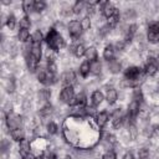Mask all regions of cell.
I'll list each match as a JSON object with an SVG mask.
<instances>
[{
  "label": "cell",
  "instance_id": "14",
  "mask_svg": "<svg viewBox=\"0 0 159 159\" xmlns=\"http://www.w3.org/2000/svg\"><path fill=\"white\" fill-rule=\"evenodd\" d=\"M57 15L60 20L62 19H70L73 15V4L70 2H60L57 6Z\"/></svg>",
  "mask_w": 159,
  "mask_h": 159
},
{
  "label": "cell",
  "instance_id": "37",
  "mask_svg": "<svg viewBox=\"0 0 159 159\" xmlns=\"http://www.w3.org/2000/svg\"><path fill=\"white\" fill-rule=\"evenodd\" d=\"M101 159H118L117 152L111 149V150H104L101 155Z\"/></svg>",
  "mask_w": 159,
  "mask_h": 159
},
{
  "label": "cell",
  "instance_id": "11",
  "mask_svg": "<svg viewBox=\"0 0 159 159\" xmlns=\"http://www.w3.org/2000/svg\"><path fill=\"white\" fill-rule=\"evenodd\" d=\"M106 102V98H104V92L101 89V88H96L91 92L89 97H88V104L98 108L101 104H103Z\"/></svg>",
  "mask_w": 159,
  "mask_h": 159
},
{
  "label": "cell",
  "instance_id": "8",
  "mask_svg": "<svg viewBox=\"0 0 159 159\" xmlns=\"http://www.w3.org/2000/svg\"><path fill=\"white\" fill-rule=\"evenodd\" d=\"M51 98H52V89H51V87L42 86L35 93V101L37 103H40V106H43L46 103H51Z\"/></svg>",
  "mask_w": 159,
  "mask_h": 159
},
{
  "label": "cell",
  "instance_id": "21",
  "mask_svg": "<svg viewBox=\"0 0 159 159\" xmlns=\"http://www.w3.org/2000/svg\"><path fill=\"white\" fill-rule=\"evenodd\" d=\"M77 73L82 80H87L91 76V68H89V62L87 60H83L78 67H77Z\"/></svg>",
  "mask_w": 159,
  "mask_h": 159
},
{
  "label": "cell",
  "instance_id": "6",
  "mask_svg": "<svg viewBox=\"0 0 159 159\" xmlns=\"http://www.w3.org/2000/svg\"><path fill=\"white\" fill-rule=\"evenodd\" d=\"M97 9H98L99 14H101L104 19L111 17L112 15H114V14L119 10V9L117 7V5H116L113 1H99Z\"/></svg>",
  "mask_w": 159,
  "mask_h": 159
},
{
  "label": "cell",
  "instance_id": "42",
  "mask_svg": "<svg viewBox=\"0 0 159 159\" xmlns=\"http://www.w3.org/2000/svg\"><path fill=\"white\" fill-rule=\"evenodd\" d=\"M155 63H157V67H158V70H159V55L155 57Z\"/></svg>",
  "mask_w": 159,
  "mask_h": 159
},
{
  "label": "cell",
  "instance_id": "30",
  "mask_svg": "<svg viewBox=\"0 0 159 159\" xmlns=\"http://www.w3.org/2000/svg\"><path fill=\"white\" fill-rule=\"evenodd\" d=\"M113 46H114V48H116V51L118 52V53H124L125 51H127V48H128V46H130L123 37H118V39H116V41L113 42Z\"/></svg>",
  "mask_w": 159,
  "mask_h": 159
},
{
  "label": "cell",
  "instance_id": "32",
  "mask_svg": "<svg viewBox=\"0 0 159 159\" xmlns=\"http://www.w3.org/2000/svg\"><path fill=\"white\" fill-rule=\"evenodd\" d=\"M47 7H48V2H46V1H43V0H35V4H34V12L42 16V14H45V12L47 11Z\"/></svg>",
  "mask_w": 159,
  "mask_h": 159
},
{
  "label": "cell",
  "instance_id": "25",
  "mask_svg": "<svg viewBox=\"0 0 159 159\" xmlns=\"http://www.w3.org/2000/svg\"><path fill=\"white\" fill-rule=\"evenodd\" d=\"M84 58H86L88 62H93V61L99 60V55H98V50H97L96 45H92V43H91V45L87 46Z\"/></svg>",
  "mask_w": 159,
  "mask_h": 159
},
{
  "label": "cell",
  "instance_id": "23",
  "mask_svg": "<svg viewBox=\"0 0 159 159\" xmlns=\"http://www.w3.org/2000/svg\"><path fill=\"white\" fill-rule=\"evenodd\" d=\"M31 40V32L29 29H17L16 31V41L20 45H24Z\"/></svg>",
  "mask_w": 159,
  "mask_h": 159
},
{
  "label": "cell",
  "instance_id": "40",
  "mask_svg": "<svg viewBox=\"0 0 159 159\" xmlns=\"http://www.w3.org/2000/svg\"><path fill=\"white\" fill-rule=\"evenodd\" d=\"M61 159H75V157H73L72 154H70V153H66Z\"/></svg>",
  "mask_w": 159,
  "mask_h": 159
},
{
  "label": "cell",
  "instance_id": "45",
  "mask_svg": "<svg viewBox=\"0 0 159 159\" xmlns=\"http://www.w3.org/2000/svg\"><path fill=\"white\" fill-rule=\"evenodd\" d=\"M150 159H159V157H158V155H154V157H152Z\"/></svg>",
  "mask_w": 159,
  "mask_h": 159
},
{
  "label": "cell",
  "instance_id": "5",
  "mask_svg": "<svg viewBox=\"0 0 159 159\" xmlns=\"http://www.w3.org/2000/svg\"><path fill=\"white\" fill-rule=\"evenodd\" d=\"M103 88L106 89L104 91V98H106V103L108 106H114L118 99H119V92L117 89L116 86H112L109 83H104L103 84Z\"/></svg>",
  "mask_w": 159,
  "mask_h": 159
},
{
  "label": "cell",
  "instance_id": "35",
  "mask_svg": "<svg viewBox=\"0 0 159 159\" xmlns=\"http://www.w3.org/2000/svg\"><path fill=\"white\" fill-rule=\"evenodd\" d=\"M34 25L31 17L29 15H25L22 14L20 17H19V29H31V26Z\"/></svg>",
  "mask_w": 159,
  "mask_h": 159
},
{
  "label": "cell",
  "instance_id": "43",
  "mask_svg": "<svg viewBox=\"0 0 159 159\" xmlns=\"http://www.w3.org/2000/svg\"><path fill=\"white\" fill-rule=\"evenodd\" d=\"M34 159H43V157H42V154L41 155H34Z\"/></svg>",
  "mask_w": 159,
  "mask_h": 159
},
{
  "label": "cell",
  "instance_id": "15",
  "mask_svg": "<svg viewBox=\"0 0 159 159\" xmlns=\"http://www.w3.org/2000/svg\"><path fill=\"white\" fill-rule=\"evenodd\" d=\"M117 57V51L113 46V43L108 42L104 45L103 50H102V61L103 62H109L112 60H114Z\"/></svg>",
  "mask_w": 159,
  "mask_h": 159
},
{
  "label": "cell",
  "instance_id": "19",
  "mask_svg": "<svg viewBox=\"0 0 159 159\" xmlns=\"http://www.w3.org/2000/svg\"><path fill=\"white\" fill-rule=\"evenodd\" d=\"M130 101H135L140 104L145 103V92L143 87H135L130 89Z\"/></svg>",
  "mask_w": 159,
  "mask_h": 159
},
{
  "label": "cell",
  "instance_id": "34",
  "mask_svg": "<svg viewBox=\"0 0 159 159\" xmlns=\"http://www.w3.org/2000/svg\"><path fill=\"white\" fill-rule=\"evenodd\" d=\"M80 24L82 26V30L83 32H88V31H92V26H93V20L87 16V15H83L81 19H80Z\"/></svg>",
  "mask_w": 159,
  "mask_h": 159
},
{
  "label": "cell",
  "instance_id": "46",
  "mask_svg": "<svg viewBox=\"0 0 159 159\" xmlns=\"http://www.w3.org/2000/svg\"><path fill=\"white\" fill-rule=\"evenodd\" d=\"M157 88H158V91H159V78H158V81H157Z\"/></svg>",
  "mask_w": 159,
  "mask_h": 159
},
{
  "label": "cell",
  "instance_id": "7",
  "mask_svg": "<svg viewBox=\"0 0 159 159\" xmlns=\"http://www.w3.org/2000/svg\"><path fill=\"white\" fill-rule=\"evenodd\" d=\"M124 67L125 66L123 65V60H120L119 57H116L109 62H104V70H107V72L111 73L112 76H117L122 73Z\"/></svg>",
  "mask_w": 159,
  "mask_h": 159
},
{
  "label": "cell",
  "instance_id": "18",
  "mask_svg": "<svg viewBox=\"0 0 159 159\" xmlns=\"http://www.w3.org/2000/svg\"><path fill=\"white\" fill-rule=\"evenodd\" d=\"M89 68H91V76L101 77L103 75V71H104V62L102 60L89 62Z\"/></svg>",
  "mask_w": 159,
  "mask_h": 159
},
{
  "label": "cell",
  "instance_id": "22",
  "mask_svg": "<svg viewBox=\"0 0 159 159\" xmlns=\"http://www.w3.org/2000/svg\"><path fill=\"white\" fill-rule=\"evenodd\" d=\"M5 27L10 31V32H12V31H15V29L16 27H19V19H17V16L15 15V12H9L7 14V17H6V22H5Z\"/></svg>",
  "mask_w": 159,
  "mask_h": 159
},
{
  "label": "cell",
  "instance_id": "13",
  "mask_svg": "<svg viewBox=\"0 0 159 159\" xmlns=\"http://www.w3.org/2000/svg\"><path fill=\"white\" fill-rule=\"evenodd\" d=\"M17 154L20 158H25L32 154V145L29 138H25L17 143Z\"/></svg>",
  "mask_w": 159,
  "mask_h": 159
},
{
  "label": "cell",
  "instance_id": "47",
  "mask_svg": "<svg viewBox=\"0 0 159 159\" xmlns=\"http://www.w3.org/2000/svg\"><path fill=\"white\" fill-rule=\"evenodd\" d=\"M157 48L159 50V41H158V43H157Z\"/></svg>",
  "mask_w": 159,
  "mask_h": 159
},
{
  "label": "cell",
  "instance_id": "29",
  "mask_svg": "<svg viewBox=\"0 0 159 159\" xmlns=\"http://www.w3.org/2000/svg\"><path fill=\"white\" fill-rule=\"evenodd\" d=\"M86 6H87V1L83 0H77L73 2V15L75 16H80V15H84L86 11Z\"/></svg>",
  "mask_w": 159,
  "mask_h": 159
},
{
  "label": "cell",
  "instance_id": "24",
  "mask_svg": "<svg viewBox=\"0 0 159 159\" xmlns=\"http://www.w3.org/2000/svg\"><path fill=\"white\" fill-rule=\"evenodd\" d=\"M104 22H106V25H107V26H109V27L114 31V30L120 25V22H122L120 11L118 10L114 15H112V16H111V17H108V19H106V21H104Z\"/></svg>",
  "mask_w": 159,
  "mask_h": 159
},
{
  "label": "cell",
  "instance_id": "4",
  "mask_svg": "<svg viewBox=\"0 0 159 159\" xmlns=\"http://www.w3.org/2000/svg\"><path fill=\"white\" fill-rule=\"evenodd\" d=\"M58 83L61 84V87L65 86H75L78 83V73L77 71H75L73 68H66L65 71H62L60 73V80Z\"/></svg>",
  "mask_w": 159,
  "mask_h": 159
},
{
  "label": "cell",
  "instance_id": "26",
  "mask_svg": "<svg viewBox=\"0 0 159 159\" xmlns=\"http://www.w3.org/2000/svg\"><path fill=\"white\" fill-rule=\"evenodd\" d=\"M135 158L137 159H150L152 158V150L148 145H140L135 150Z\"/></svg>",
  "mask_w": 159,
  "mask_h": 159
},
{
  "label": "cell",
  "instance_id": "16",
  "mask_svg": "<svg viewBox=\"0 0 159 159\" xmlns=\"http://www.w3.org/2000/svg\"><path fill=\"white\" fill-rule=\"evenodd\" d=\"M17 84H19V82H17L16 77L14 75H10L4 81V89H5V92L7 94H14L16 92V89H17Z\"/></svg>",
  "mask_w": 159,
  "mask_h": 159
},
{
  "label": "cell",
  "instance_id": "38",
  "mask_svg": "<svg viewBox=\"0 0 159 159\" xmlns=\"http://www.w3.org/2000/svg\"><path fill=\"white\" fill-rule=\"evenodd\" d=\"M152 130H153V139L159 138V122L152 124Z\"/></svg>",
  "mask_w": 159,
  "mask_h": 159
},
{
  "label": "cell",
  "instance_id": "31",
  "mask_svg": "<svg viewBox=\"0 0 159 159\" xmlns=\"http://www.w3.org/2000/svg\"><path fill=\"white\" fill-rule=\"evenodd\" d=\"M31 56H34L39 62L42 61V58H43V47H42V43H32Z\"/></svg>",
  "mask_w": 159,
  "mask_h": 159
},
{
  "label": "cell",
  "instance_id": "39",
  "mask_svg": "<svg viewBox=\"0 0 159 159\" xmlns=\"http://www.w3.org/2000/svg\"><path fill=\"white\" fill-rule=\"evenodd\" d=\"M122 159H137V158H135L134 152H132V150H127V152H124V154L122 155Z\"/></svg>",
  "mask_w": 159,
  "mask_h": 159
},
{
  "label": "cell",
  "instance_id": "27",
  "mask_svg": "<svg viewBox=\"0 0 159 159\" xmlns=\"http://www.w3.org/2000/svg\"><path fill=\"white\" fill-rule=\"evenodd\" d=\"M45 128H46L47 135L53 137V135H57V134L60 133V125H58V123H57L56 120H53V119L48 120V122L45 124Z\"/></svg>",
  "mask_w": 159,
  "mask_h": 159
},
{
  "label": "cell",
  "instance_id": "1",
  "mask_svg": "<svg viewBox=\"0 0 159 159\" xmlns=\"http://www.w3.org/2000/svg\"><path fill=\"white\" fill-rule=\"evenodd\" d=\"M45 45H46V47H50L53 51L60 53L62 50L67 48L68 42L61 32H58L53 26H51L45 32Z\"/></svg>",
  "mask_w": 159,
  "mask_h": 159
},
{
  "label": "cell",
  "instance_id": "28",
  "mask_svg": "<svg viewBox=\"0 0 159 159\" xmlns=\"http://www.w3.org/2000/svg\"><path fill=\"white\" fill-rule=\"evenodd\" d=\"M145 40H147L148 45H155L157 46V43L159 41V32L154 31V30L145 29Z\"/></svg>",
  "mask_w": 159,
  "mask_h": 159
},
{
  "label": "cell",
  "instance_id": "36",
  "mask_svg": "<svg viewBox=\"0 0 159 159\" xmlns=\"http://www.w3.org/2000/svg\"><path fill=\"white\" fill-rule=\"evenodd\" d=\"M34 4H35V1L34 0H25V1H22L21 2V11H22V14H25V15H32L34 14Z\"/></svg>",
  "mask_w": 159,
  "mask_h": 159
},
{
  "label": "cell",
  "instance_id": "2",
  "mask_svg": "<svg viewBox=\"0 0 159 159\" xmlns=\"http://www.w3.org/2000/svg\"><path fill=\"white\" fill-rule=\"evenodd\" d=\"M76 87L75 86H65L61 87L58 94H57V102L65 107H70L76 97Z\"/></svg>",
  "mask_w": 159,
  "mask_h": 159
},
{
  "label": "cell",
  "instance_id": "20",
  "mask_svg": "<svg viewBox=\"0 0 159 159\" xmlns=\"http://www.w3.org/2000/svg\"><path fill=\"white\" fill-rule=\"evenodd\" d=\"M24 61H25V66H26L27 72L31 73V75H35V72H36V70L39 68V66H40L41 62H39V61H37L34 56H31V55H29L27 57H25Z\"/></svg>",
  "mask_w": 159,
  "mask_h": 159
},
{
  "label": "cell",
  "instance_id": "10",
  "mask_svg": "<svg viewBox=\"0 0 159 159\" xmlns=\"http://www.w3.org/2000/svg\"><path fill=\"white\" fill-rule=\"evenodd\" d=\"M31 145H32V155H41L46 149L50 148V143L45 137L32 139Z\"/></svg>",
  "mask_w": 159,
  "mask_h": 159
},
{
  "label": "cell",
  "instance_id": "17",
  "mask_svg": "<svg viewBox=\"0 0 159 159\" xmlns=\"http://www.w3.org/2000/svg\"><path fill=\"white\" fill-rule=\"evenodd\" d=\"M9 137L12 142L15 143H19L21 142L22 139L27 138L26 137V128L25 127H19V128H15V129H11L9 130Z\"/></svg>",
  "mask_w": 159,
  "mask_h": 159
},
{
  "label": "cell",
  "instance_id": "12",
  "mask_svg": "<svg viewBox=\"0 0 159 159\" xmlns=\"http://www.w3.org/2000/svg\"><path fill=\"white\" fill-rule=\"evenodd\" d=\"M140 109H142V104L140 103H138L135 101H129L127 107H125V112H127L128 118L133 119V120H138Z\"/></svg>",
  "mask_w": 159,
  "mask_h": 159
},
{
  "label": "cell",
  "instance_id": "9",
  "mask_svg": "<svg viewBox=\"0 0 159 159\" xmlns=\"http://www.w3.org/2000/svg\"><path fill=\"white\" fill-rule=\"evenodd\" d=\"M93 119H94L97 127H98L101 130H103V129L108 125V123H109V120H111V112H109L108 109L97 111V113H96V116L93 117Z\"/></svg>",
  "mask_w": 159,
  "mask_h": 159
},
{
  "label": "cell",
  "instance_id": "41",
  "mask_svg": "<svg viewBox=\"0 0 159 159\" xmlns=\"http://www.w3.org/2000/svg\"><path fill=\"white\" fill-rule=\"evenodd\" d=\"M1 5H2V6H11L12 2H11V1H7V0H2V1H1Z\"/></svg>",
  "mask_w": 159,
  "mask_h": 159
},
{
  "label": "cell",
  "instance_id": "33",
  "mask_svg": "<svg viewBox=\"0 0 159 159\" xmlns=\"http://www.w3.org/2000/svg\"><path fill=\"white\" fill-rule=\"evenodd\" d=\"M31 42L32 43H42L45 42V34L41 29L36 27L32 32H31Z\"/></svg>",
  "mask_w": 159,
  "mask_h": 159
},
{
  "label": "cell",
  "instance_id": "44",
  "mask_svg": "<svg viewBox=\"0 0 159 159\" xmlns=\"http://www.w3.org/2000/svg\"><path fill=\"white\" fill-rule=\"evenodd\" d=\"M21 159H34V155H29V157H25V158H21Z\"/></svg>",
  "mask_w": 159,
  "mask_h": 159
},
{
  "label": "cell",
  "instance_id": "3",
  "mask_svg": "<svg viewBox=\"0 0 159 159\" xmlns=\"http://www.w3.org/2000/svg\"><path fill=\"white\" fill-rule=\"evenodd\" d=\"M4 123H5V127L9 130L19 128V127H25L26 117L24 114H19L16 112H12V113H9V114L4 116Z\"/></svg>",
  "mask_w": 159,
  "mask_h": 159
}]
</instances>
